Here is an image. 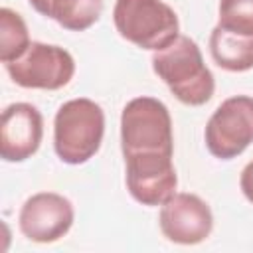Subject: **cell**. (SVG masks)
Here are the masks:
<instances>
[{"label":"cell","instance_id":"1","mask_svg":"<svg viewBox=\"0 0 253 253\" xmlns=\"http://www.w3.org/2000/svg\"><path fill=\"white\" fill-rule=\"evenodd\" d=\"M150 63L152 71L180 103L202 107L213 97V73L206 65L202 49L192 38L180 34L168 47L154 51Z\"/></svg>","mask_w":253,"mask_h":253},{"label":"cell","instance_id":"2","mask_svg":"<svg viewBox=\"0 0 253 253\" xmlns=\"http://www.w3.org/2000/svg\"><path fill=\"white\" fill-rule=\"evenodd\" d=\"M105 136V111L87 97L65 101L53 117V150L65 164L79 166L91 160Z\"/></svg>","mask_w":253,"mask_h":253},{"label":"cell","instance_id":"3","mask_svg":"<svg viewBox=\"0 0 253 253\" xmlns=\"http://www.w3.org/2000/svg\"><path fill=\"white\" fill-rule=\"evenodd\" d=\"M113 24L123 40L148 51H160L180 36L178 14L164 0H117Z\"/></svg>","mask_w":253,"mask_h":253},{"label":"cell","instance_id":"4","mask_svg":"<svg viewBox=\"0 0 253 253\" xmlns=\"http://www.w3.org/2000/svg\"><path fill=\"white\" fill-rule=\"evenodd\" d=\"M121 150L174 154V130L168 107L156 97H134L121 113Z\"/></svg>","mask_w":253,"mask_h":253},{"label":"cell","instance_id":"5","mask_svg":"<svg viewBox=\"0 0 253 253\" xmlns=\"http://www.w3.org/2000/svg\"><path fill=\"white\" fill-rule=\"evenodd\" d=\"M10 79L24 89L57 91L69 85L75 75V59L61 45L32 42L14 61L4 65Z\"/></svg>","mask_w":253,"mask_h":253},{"label":"cell","instance_id":"6","mask_svg":"<svg viewBox=\"0 0 253 253\" xmlns=\"http://www.w3.org/2000/svg\"><path fill=\"white\" fill-rule=\"evenodd\" d=\"M206 148L219 160L237 158L253 142V97L233 95L211 113L204 130Z\"/></svg>","mask_w":253,"mask_h":253},{"label":"cell","instance_id":"7","mask_svg":"<svg viewBox=\"0 0 253 253\" xmlns=\"http://www.w3.org/2000/svg\"><path fill=\"white\" fill-rule=\"evenodd\" d=\"M125 156V182L130 198L142 206H162L176 194L178 174L166 152H130Z\"/></svg>","mask_w":253,"mask_h":253},{"label":"cell","instance_id":"8","mask_svg":"<svg viewBox=\"0 0 253 253\" xmlns=\"http://www.w3.org/2000/svg\"><path fill=\"white\" fill-rule=\"evenodd\" d=\"M73 204L57 192H38L30 196L18 213L22 235L34 243H53L65 237L73 225Z\"/></svg>","mask_w":253,"mask_h":253},{"label":"cell","instance_id":"9","mask_svg":"<svg viewBox=\"0 0 253 253\" xmlns=\"http://www.w3.org/2000/svg\"><path fill=\"white\" fill-rule=\"evenodd\" d=\"M158 225L162 235L178 245H198L213 229V213L198 194L176 192L160 206Z\"/></svg>","mask_w":253,"mask_h":253},{"label":"cell","instance_id":"10","mask_svg":"<svg viewBox=\"0 0 253 253\" xmlns=\"http://www.w3.org/2000/svg\"><path fill=\"white\" fill-rule=\"evenodd\" d=\"M43 138V117L32 103H12L0 117V156L4 162L32 158Z\"/></svg>","mask_w":253,"mask_h":253},{"label":"cell","instance_id":"11","mask_svg":"<svg viewBox=\"0 0 253 253\" xmlns=\"http://www.w3.org/2000/svg\"><path fill=\"white\" fill-rule=\"evenodd\" d=\"M30 6L69 32H85L103 14V0H28Z\"/></svg>","mask_w":253,"mask_h":253},{"label":"cell","instance_id":"12","mask_svg":"<svg viewBox=\"0 0 253 253\" xmlns=\"http://www.w3.org/2000/svg\"><path fill=\"white\" fill-rule=\"evenodd\" d=\"M210 55L223 71H249L253 69V36L233 34L215 26L210 34Z\"/></svg>","mask_w":253,"mask_h":253},{"label":"cell","instance_id":"13","mask_svg":"<svg viewBox=\"0 0 253 253\" xmlns=\"http://www.w3.org/2000/svg\"><path fill=\"white\" fill-rule=\"evenodd\" d=\"M30 43L32 40L24 18L8 6L0 8V61L6 65L18 59Z\"/></svg>","mask_w":253,"mask_h":253},{"label":"cell","instance_id":"14","mask_svg":"<svg viewBox=\"0 0 253 253\" xmlns=\"http://www.w3.org/2000/svg\"><path fill=\"white\" fill-rule=\"evenodd\" d=\"M217 26L233 34L253 36V0H219Z\"/></svg>","mask_w":253,"mask_h":253},{"label":"cell","instance_id":"15","mask_svg":"<svg viewBox=\"0 0 253 253\" xmlns=\"http://www.w3.org/2000/svg\"><path fill=\"white\" fill-rule=\"evenodd\" d=\"M239 190L249 204H253V160H249L239 174Z\"/></svg>","mask_w":253,"mask_h":253}]
</instances>
